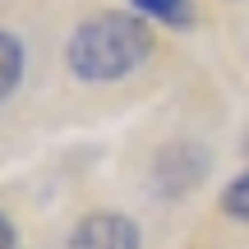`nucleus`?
Segmentation results:
<instances>
[{
    "label": "nucleus",
    "mask_w": 249,
    "mask_h": 249,
    "mask_svg": "<svg viewBox=\"0 0 249 249\" xmlns=\"http://www.w3.org/2000/svg\"><path fill=\"white\" fill-rule=\"evenodd\" d=\"M222 213L235 217V222H249V171H240V176L222 189Z\"/></svg>",
    "instance_id": "6"
},
{
    "label": "nucleus",
    "mask_w": 249,
    "mask_h": 249,
    "mask_svg": "<svg viewBox=\"0 0 249 249\" xmlns=\"http://www.w3.org/2000/svg\"><path fill=\"white\" fill-rule=\"evenodd\" d=\"M208 176V152L198 143H166L152 161V185L161 198H180Z\"/></svg>",
    "instance_id": "2"
},
{
    "label": "nucleus",
    "mask_w": 249,
    "mask_h": 249,
    "mask_svg": "<svg viewBox=\"0 0 249 249\" xmlns=\"http://www.w3.org/2000/svg\"><path fill=\"white\" fill-rule=\"evenodd\" d=\"M134 14H143L148 23H166V28H194V0H129Z\"/></svg>",
    "instance_id": "4"
},
{
    "label": "nucleus",
    "mask_w": 249,
    "mask_h": 249,
    "mask_svg": "<svg viewBox=\"0 0 249 249\" xmlns=\"http://www.w3.org/2000/svg\"><path fill=\"white\" fill-rule=\"evenodd\" d=\"M23 65H28L23 42H18L14 33L0 28V102H9V97H14V88L23 83Z\"/></svg>",
    "instance_id": "5"
},
{
    "label": "nucleus",
    "mask_w": 249,
    "mask_h": 249,
    "mask_svg": "<svg viewBox=\"0 0 249 249\" xmlns=\"http://www.w3.org/2000/svg\"><path fill=\"white\" fill-rule=\"evenodd\" d=\"M245 152H249V134H245Z\"/></svg>",
    "instance_id": "8"
},
{
    "label": "nucleus",
    "mask_w": 249,
    "mask_h": 249,
    "mask_svg": "<svg viewBox=\"0 0 249 249\" xmlns=\"http://www.w3.org/2000/svg\"><path fill=\"white\" fill-rule=\"evenodd\" d=\"M152 46H157V37H152V23L143 14H134V9H102V14L83 18L70 33L65 65L83 83H116L148 60Z\"/></svg>",
    "instance_id": "1"
},
{
    "label": "nucleus",
    "mask_w": 249,
    "mask_h": 249,
    "mask_svg": "<svg viewBox=\"0 0 249 249\" xmlns=\"http://www.w3.org/2000/svg\"><path fill=\"white\" fill-rule=\"evenodd\" d=\"M14 240H18V235H14V222L0 213V249H14Z\"/></svg>",
    "instance_id": "7"
},
{
    "label": "nucleus",
    "mask_w": 249,
    "mask_h": 249,
    "mask_svg": "<svg viewBox=\"0 0 249 249\" xmlns=\"http://www.w3.org/2000/svg\"><path fill=\"white\" fill-rule=\"evenodd\" d=\"M65 249H143V235L124 213H88L74 222Z\"/></svg>",
    "instance_id": "3"
}]
</instances>
